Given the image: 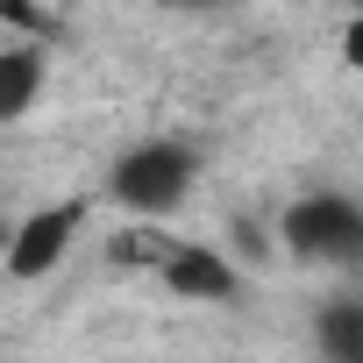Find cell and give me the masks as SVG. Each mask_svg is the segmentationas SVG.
Instances as JSON below:
<instances>
[{"label": "cell", "mask_w": 363, "mask_h": 363, "mask_svg": "<svg viewBox=\"0 0 363 363\" xmlns=\"http://www.w3.org/2000/svg\"><path fill=\"white\" fill-rule=\"evenodd\" d=\"M200 186V150L193 143H171V135H143L114 157L107 171V200L121 214H150V221H171L178 207L193 200Z\"/></svg>", "instance_id": "1"}, {"label": "cell", "mask_w": 363, "mask_h": 363, "mask_svg": "<svg viewBox=\"0 0 363 363\" xmlns=\"http://www.w3.org/2000/svg\"><path fill=\"white\" fill-rule=\"evenodd\" d=\"M86 221H93V193L29 207V214L8 228V242H0V271H8L15 285H50V278H57V271L79 257Z\"/></svg>", "instance_id": "2"}, {"label": "cell", "mask_w": 363, "mask_h": 363, "mask_svg": "<svg viewBox=\"0 0 363 363\" xmlns=\"http://www.w3.org/2000/svg\"><path fill=\"white\" fill-rule=\"evenodd\" d=\"M278 242L306 264H356L363 257V207L349 193H299L278 214Z\"/></svg>", "instance_id": "3"}, {"label": "cell", "mask_w": 363, "mask_h": 363, "mask_svg": "<svg viewBox=\"0 0 363 363\" xmlns=\"http://www.w3.org/2000/svg\"><path fill=\"white\" fill-rule=\"evenodd\" d=\"M157 285H164L178 306H235V292H242V257L228 250V235H221V242L178 235V242L164 250V264H157Z\"/></svg>", "instance_id": "4"}, {"label": "cell", "mask_w": 363, "mask_h": 363, "mask_svg": "<svg viewBox=\"0 0 363 363\" xmlns=\"http://www.w3.org/2000/svg\"><path fill=\"white\" fill-rule=\"evenodd\" d=\"M50 93V57L43 36H0V128H15L43 107Z\"/></svg>", "instance_id": "5"}, {"label": "cell", "mask_w": 363, "mask_h": 363, "mask_svg": "<svg viewBox=\"0 0 363 363\" xmlns=\"http://www.w3.org/2000/svg\"><path fill=\"white\" fill-rule=\"evenodd\" d=\"M50 0H0V36H43Z\"/></svg>", "instance_id": "6"}, {"label": "cell", "mask_w": 363, "mask_h": 363, "mask_svg": "<svg viewBox=\"0 0 363 363\" xmlns=\"http://www.w3.org/2000/svg\"><path fill=\"white\" fill-rule=\"evenodd\" d=\"M335 57H342L349 79H363V8H349V22H342V36H335Z\"/></svg>", "instance_id": "7"}, {"label": "cell", "mask_w": 363, "mask_h": 363, "mask_svg": "<svg viewBox=\"0 0 363 363\" xmlns=\"http://www.w3.org/2000/svg\"><path fill=\"white\" fill-rule=\"evenodd\" d=\"M164 8H207V0H164Z\"/></svg>", "instance_id": "8"}]
</instances>
